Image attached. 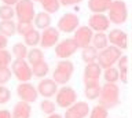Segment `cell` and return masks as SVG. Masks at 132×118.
Instances as JSON below:
<instances>
[{
	"label": "cell",
	"mask_w": 132,
	"mask_h": 118,
	"mask_svg": "<svg viewBox=\"0 0 132 118\" xmlns=\"http://www.w3.org/2000/svg\"><path fill=\"white\" fill-rule=\"evenodd\" d=\"M120 103V88L117 84L105 83L101 88V95H99V104L107 110L116 107Z\"/></svg>",
	"instance_id": "cell-1"
},
{
	"label": "cell",
	"mask_w": 132,
	"mask_h": 118,
	"mask_svg": "<svg viewBox=\"0 0 132 118\" xmlns=\"http://www.w3.org/2000/svg\"><path fill=\"white\" fill-rule=\"evenodd\" d=\"M74 71V65L72 60L69 59H61L56 63L55 70L52 73V80L56 84H62L66 85L69 83V80L72 78V74Z\"/></svg>",
	"instance_id": "cell-2"
},
{
	"label": "cell",
	"mask_w": 132,
	"mask_h": 118,
	"mask_svg": "<svg viewBox=\"0 0 132 118\" xmlns=\"http://www.w3.org/2000/svg\"><path fill=\"white\" fill-rule=\"evenodd\" d=\"M121 56H122L121 55V50L110 44L107 48H105V50H102L101 52H99L98 63L101 65L102 69H109L111 66H114Z\"/></svg>",
	"instance_id": "cell-3"
},
{
	"label": "cell",
	"mask_w": 132,
	"mask_h": 118,
	"mask_svg": "<svg viewBox=\"0 0 132 118\" xmlns=\"http://www.w3.org/2000/svg\"><path fill=\"white\" fill-rule=\"evenodd\" d=\"M15 17L18 22H32L36 17L35 3L32 0H19L15 4Z\"/></svg>",
	"instance_id": "cell-4"
},
{
	"label": "cell",
	"mask_w": 132,
	"mask_h": 118,
	"mask_svg": "<svg viewBox=\"0 0 132 118\" xmlns=\"http://www.w3.org/2000/svg\"><path fill=\"white\" fill-rule=\"evenodd\" d=\"M109 19L116 25H121L128 18V8L124 0H113L109 8Z\"/></svg>",
	"instance_id": "cell-5"
},
{
	"label": "cell",
	"mask_w": 132,
	"mask_h": 118,
	"mask_svg": "<svg viewBox=\"0 0 132 118\" xmlns=\"http://www.w3.org/2000/svg\"><path fill=\"white\" fill-rule=\"evenodd\" d=\"M11 71L21 83H29V80L32 78L33 73L32 67L28 63V60L25 59H15L11 63Z\"/></svg>",
	"instance_id": "cell-6"
},
{
	"label": "cell",
	"mask_w": 132,
	"mask_h": 118,
	"mask_svg": "<svg viewBox=\"0 0 132 118\" xmlns=\"http://www.w3.org/2000/svg\"><path fill=\"white\" fill-rule=\"evenodd\" d=\"M56 104L62 108H69L70 106H73L77 102V93L72 87L63 85L62 88L58 89L56 96H55Z\"/></svg>",
	"instance_id": "cell-7"
},
{
	"label": "cell",
	"mask_w": 132,
	"mask_h": 118,
	"mask_svg": "<svg viewBox=\"0 0 132 118\" xmlns=\"http://www.w3.org/2000/svg\"><path fill=\"white\" fill-rule=\"evenodd\" d=\"M80 28V19L76 14L72 13H66L65 15H62L58 21V30L65 32V33H73Z\"/></svg>",
	"instance_id": "cell-8"
},
{
	"label": "cell",
	"mask_w": 132,
	"mask_h": 118,
	"mask_svg": "<svg viewBox=\"0 0 132 118\" xmlns=\"http://www.w3.org/2000/svg\"><path fill=\"white\" fill-rule=\"evenodd\" d=\"M77 48L78 47L73 39H65L55 46V55L61 59H68L76 54Z\"/></svg>",
	"instance_id": "cell-9"
},
{
	"label": "cell",
	"mask_w": 132,
	"mask_h": 118,
	"mask_svg": "<svg viewBox=\"0 0 132 118\" xmlns=\"http://www.w3.org/2000/svg\"><path fill=\"white\" fill-rule=\"evenodd\" d=\"M16 95L22 102H26V103H33L36 102L37 96H39V92H37V88L30 83H21L16 87Z\"/></svg>",
	"instance_id": "cell-10"
},
{
	"label": "cell",
	"mask_w": 132,
	"mask_h": 118,
	"mask_svg": "<svg viewBox=\"0 0 132 118\" xmlns=\"http://www.w3.org/2000/svg\"><path fill=\"white\" fill-rule=\"evenodd\" d=\"M92 37H94V30L91 29L89 26H80L76 32H74L73 40L76 41L78 48L84 50L85 47L91 46V43H92Z\"/></svg>",
	"instance_id": "cell-11"
},
{
	"label": "cell",
	"mask_w": 132,
	"mask_h": 118,
	"mask_svg": "<svg viewBox=\"0 0 132 118\" xmlns=\"http://www.w3.org/2000/svg\"><path fill=\"white\" fill-rule=\"evenodd\" d=\"M88 26L95 33L96 32H103L105 33L110 28V19L105 14H92L88 19Z\"/></svg>",
	"instance_id": "cell-12"
},
{
	"label": "cell",
	"mask_w": 132,
	"mask_h": 118,
	"mask_svg": "<svg viewBox=\"0 0 132 118\" xmlns=\"http://www.w3.org/2000/svg\"><path fill=\"white\" fill-rule=\"evenodd\" d=\"M91 108L87 102H76L73 106L66 108L63 118H85L89 114Z\"/></svg>",
	"instance_id": "cell-13"
},
{
	"label": "cell",
	"mask_w": 132,
	"mask_h": 118,
	"mask_svg": "<svg viewBox=\"0 0 132 118\" xmlns=\"http://www.w3.org/2000/svg\"><path fill=\"white\" fill-rule=\"evenodd\" d=\"M58 41H59V30H58V28L50 26L43 30L41 40H40V46L43 48H51L52 46L58 44Z\"/></svg>",
	"instance_id": "cell-14"
},
{
	"label": "cell",
	"mask_w": 132,
	"mask_h": 118,
	"mask_svg": "<svg viewBox=\"0 0 132 118\" xmlns=\"http://www.w3.org/2000/svg\"><path fill=\"white\" fill-rule=\"evenodd\" d=\"M107 39L111 46L117 47L120 50H125L128 47V36L121 29H111L110 33L107 34Z\"/></svg>",
	"instance_id": "cell-15"
},
{
	"label": "cell",
	"mask_w": 132,
	"mask_h": 118,
	"mask_svg": "<svg viewBox=\"0 0 132 118\" xmlns=\"http://www.w3.org/2000/svg\"><path fill=\"white\" fill-rule=\"evenodd\" d=\"M37 92H39V95H41L43 97H45V99H48V97L56 95L58 84L52 78H44L39 83V85H37Z\"/></svg>",
	"instance_id": "cell-16"
},
{
	"label": "cell",
	"mask_w": 132,
	"mask_h": 118,
	"mask_svg": "<svg viewBox=\"0 0 132 118\" xmlns=\"http://www.w3.org/2000/svg\"><path fill=\"white\" fill-rule=\"evenodd\" d=\"M30 113H32L30 103H26V102L21 100L14 104L11 117L12 118H30Z\"/></svg>",
	"instance_id": "cell-17"
},
{
	"label": "cell",
	"mask_w": 132,
	"mask_h": 118,
	"mask_svg": "<svg viewBox=\"0 0 132 118\" xmlns=\"http://www.w3.org/2000/svg\"><path fill=\"white\" fill-rule=\"evenodd\" d=\"M113 0H88V8L94 14H102L109 11Z\"/></svg>",
	"instance_id": "cell-18"
},
{
	"label": "cell",
	"mask_w": 132,
	"mask_h": 118,
	"mask_svg": "<svg viewBox=\"0 0 132 118\" xmlns=\"http://www.w3.org/2000/svg\"><path fill=\"white\" fill-rule=\"evenodd\" d=\"M102 74V67L98 62L85 65L84 69V80H96L99 81V77Z\"/></svg>",
	"instance_id": "cell-19"
},
{
	"label": "cell",
	"mask_w": 132,
	"mask_h": 118,
	"mask_svg": "<svg viewBox=\"0 0 132 118\" xmlns=\"http://www.w3.org/2000/svg\"><path fill=\"white\" fill-rule=\"evenodd\" d=\"M98 56H99V51L95 47H92V46L85 47L84 50L81 51V59L84 60L85 65L98 62Z\"/></svg>",
	"instance_id": "cell-20"
},
{
	"label": "cell",
	"mask_w": 132,
	"mask_h": 118,
	"mask_svg": "<svg viewBox=\"0 0 132 118\" xmlns=\"http://www.w3.org/2000/svg\"><path fill=\"white\" fill-rule=\"evenodd\" d=\"M92 47H95L98 51H102L105 48L109 47V39H107V34H105L103 32H96L94 33L92 37Z\"/></svg>",
	"instance_id": "cell-21"
},
{
	"label": "cell",
	"mask_w": 132,
	"mask_h": 118,
	"mask_svg": "<svg viewBox=\"0 0 132 118\" xmlns=\"http://www.w3.org/2000/svg\"><path fill=\"white\" fill-rule=\"evenodd\" d=\"M35 25L36 28H39V29H47L50 28L51 25V15L48 13H45V11H40V13L36 14L35 17Z\"/></svg>",
	"instance_id": "cell-22"
},
{
	"label": "cell",
	"mask_w": 132,
	"mask_h": 118,
	"mask_svg": "<svg viewBox=\"0 0 132 118\" xmlns=\"http://www.w3.org/2000/svg\"><path fill=\"white\" fill-rule=\"evenodd\" d=\"M117 69L120 71V80H121L124 84H127L128 83V56L127 55H122L121 58L118 59Z\"/></svg>",
	"instance_id": "cell-23"
},
{
	"label": "cell",
	"mask_w": 132,
	"mask_h": 118,
	"mask_svg": "<svg viewBox=\"0 0 132 118\" xmlns=\"http://www.w3.org/2000/svg\"><path fill=\"white\" fill-rule=\"evenodd\" d=\"M26 60H28V63L30 65V66H35V65L43 62V60H44L43 51H41L40 48H32V50H29Z\"/></svg>",
	"instance_id": "cell-24"
},
{
	"label": "cell",
	"mask_w": 132,
	"mask_h": 118,
	"mask_svg": "<svg viewBox=\"0 0 132 118\" xmlns=\"http://www.w3.org/2000/svg\"><path fill=\"white\" fill-rule=\"evenodd\" d=\"M16 32V23L12 21H0V34L6 36L8 39L10 36H14Z\"/></svg>",
	"instance_id": "cell-25"
},
{
	"label": "cell",
	"mask_w": 132,
	"mask_h": 118,
	"mask_svg": "<svg viewBox=\"0 0 132 118\" xmlns=\"http://www.w3.org/2000/svg\"><path fill=\"white\" fill-rule=\"evenodd\" d=\"M23 40H25V44H26V46H29V47H36V46H39V44H40L41 34H40L39 30L33 29V30L29 32L28 34L23 36Z\"/></svg>",
	"instance_id": "cell-26"
},
{
	"label": "cell",
	"mask_w": 132,
	"mask_h": 118,
	"mask_svg": "<svg viewBox=\"0 0 132 118\" xmlns=\"http://www.w3.org/2000/svg\"><path fill=\"white\" fill-rule=\"evenodd\" d=\"M50 71V67H48V63L47 62H40L35 65V66H32V73L35 77H39V78H43V77H45L48 74Z\"/></svg>",
	"instance_id": "cell-27"
},
{
	"label": "cell",
	"mask_w": 132,
	"mask_h": 118,
	"mask_svg": "<svg viewBox=\"0 0 132 118\" xmlns=\"http://www.w3.org/2000/svg\"><path fill=\"white\" fill-rule=\"evenodd\" d=\"M103 77H105L106 83H111L116 84L120 80V71L116 66H111L109 69H105V73H103Z\"/></svg>",
	"instance_id": "cell-28"
},
{
	"label": "cell",
	"mask_w": 132,
	"mask_h": 118,
	"mask_svg": "<svg viewBox=\"0 0 132 118\" xmlns=\"http://www.w3.org/2000/svg\"><path fill=\"white\" fill-rule=\"evenodd\" d=\"M40 4L44 8L45 13H48V14L56 13L61 7L59 0H40Z\"/></svg>",
	"instance_id": "cell-29"
},
{
	"label": "cell",
	"mask_w": 132,
	"mask_h": 118,
	"mask_svg": "<svg viewBox=\"0 0 132 118\" xmlns=\"http://www.w3.org/2000/svg\"><path fill=\"white\" fill-rule=\"evenodd\" d=\"M28 47L25 43H15L12 47V54H14L15 59H25L28 56Z\"/></svg>",
	"instance_id": "cell-30"
},
{
	"label": "cell",
	"mask_w": 132,
	"mask_h": 118,
	"mask_svg": "<svg viewBox=\"0 0 132 118\" xmlns=\"http://www.w3.org/2000/svg\"><path fill=\"white\" fill-rule=\"evenodd\" d=\"M89 118H109V110L102 104H96L89 111Z\"/></svg>",
	"instance_id": "cell-31"
},
{
	"label": "cell",
	"mask_w": 132,
	"mask_h": 118,
	"mask_svg": "<svg viewBox=\"0 0 132 118\" xmlns=\"http://www.w3.org/2000/svg\"><path fill=\"white\" fill-rule=\"evenodd\" d=\"M101 85H94V87H85L84 89V95L88 100H96L99 99V95H101Z\"/></svg>",
	"instance_id": "cell-32"
},
{
	"label": "cell",
	"mask_w": 132,
	"mask_h": 118,
	"mask_svg": "<svg viewBox=\"0 0 132 118\" xmlns=\"http://www.w3.org/2000/svg\"><path fill=\"white\" fill-rule=\"evenodd\" d=\"M15 15V10L11 6H0V18L2 21H12V17Z\"/></svg>",
	"instance_id": "cell-33"
},
{
	"label": "cell",
	"mask_w": 132,
	"mask_h": 118,
	"mask_svg": "<svg viewBox=\"0 0 132 118\" xmlns=\"http://www.w3.org/2000/svg\"><path fill=\"white\" fill-rule=\"evenodd\" d=\"M40 108L44 114L51 115V114L55 113V103H54L52 100H50V99H43L40 102Z\"/></svg>",
	"instance_id": "cell-34"
},
{
	"label": "cell",
	"mask_w": 132,
	"mask_h": 118,
	"mask_svg": "<svg viewBox=\"0 0 132 118\" xmlns=\"http://www.w3.org/2000/svg\"><path fill=\"white\" fill-rule=\"evenodd\" d=\"M11 63V54L7 50H0V69L8 67Z\"/></svg>",
	"instance_id": "cell-35"
},
{
	"label": "cell",
	"mask_w": 132,
	"mask_h": 118,
	"mask_svg": "<svg viewBox=\"0 0 132 118\" xmlns=\"http://www.w3.org/2000/svg\"><path fill=\"white\" fill-rule=\"evenodd\" d=\"M30 30H33L32 22H18L16 23V32H18L21 36L28 34Z\"/></svg>",
	"instance_id": "cell-36"
},
{
	"label": "cell",
	"mask_w": 132,
	"mask_h": 118,
	"mask_svg": "<svg viewBox=\"0 0 132 118\" xmlns=\"http://www.w3.org/2000/svg\"><path fill=\"white\" fill-rule=\"evenodd\" d=\"M10 97H11L10 89L6 88V87H3V85H0V104L7 103V102L10 100Z\"/></svg>",
	"instance_id": "cell-37"
},
{
	"label": "cell",
	"mask_w": 132,
	"mask_h": 118,
	"mask_svg": "<svg viewBox=\"0 0 132 118\" xmlns=\"http://www.w3.org/2000/svg\"><path fill=\"white\" fill-rule=\"evenodd\" d=\"M11 78V70L8 67H4V69H0V85L8 83Z\"/></svg>",
	"instance_id": "cell-38"
},
{
	"label": "cell",
	"mask_w": 132,
	"mask_h": 118,
	"mask_svg": "<svg viewBox=\"0 0 132 118\" xmlns=\"http://www.w3.org/2000/svg\"><path fill=\"white\" fill-rule=\"evenodd\" d=\"M82 0H59V3L62 6H73L76 4V3H80Z\"/></svg>",
	"instance_id": "cell-39"
},
{
	"label": "cell",
	"mask_w": 132,
	"mask_h": 118,
	"mask_svg": "<svg viewBox=\"0 0 132 118\" xmlns=\"http://www.w3.org/2000/svg\"><path fill=\"white\" fill-rule=\"evenodd\" d=\"M7 44H8V39L6 36L0 34V50H4V48L7 47Z\"/></svg>",
	"instance_id": "cell-40"
},
{
	"label": "cell",
	"mask_w": 132,
	"mask_h": 118,
	"mask_svg": "<svg viewBox=\"0 0 132 118\" xmlns=\"http://www.w3.org/2000/svg\"><path fill=\"white\" fill-rule=\"evenodd\" d=\"M99 81L96 80H84V87H94V85H98Z\"/></svg>",
	"instance_id": "cell-41"
},
{
	"label": "cell",
	"mask_w": 132,
	"mask_h": 118,
	"mask_svg": "<svg viewBox=\"0 0 132 118\" xmlns=\"http://www.w3.org/2000/svg\"><path fill=\"white\" fill-rule=\"evenodd\" d=\"M0 118H12L8 110H0Z\"/></svg>",
	"instance_id": "cell-42"
},
{
	"label": "cell",
	"mask_w": 132,
	"mask_h": 118,
	"mask_svg": "<svg viewBox=\"0 0 132 118\" xmlns=\"http://www.w3.org/2000/svg\"><path fill=\"white\" fill-rule=\"evenodd\" d=\"M2 2L4 3V4H7V6H12V4H16L19 0H2Z\"/></svg>",
	"instance_id": "cell-43"
},
{
	"label": "cell",
	"mask_w": 132,
	"mask_h": 118,
	"mask_svg": "<svg viewBox=\"0 0 132 118\" xmlns=\"http://www.w3.org/2000/svg\"><path fill=\"white\" fill-rule=\"evenodd\" d=\"M47 118H63L61 115V114H58V113H54V114H51V115H48Z\"/></svg>",
	"instance_id": "cell-44"
},
{
	"label": "cell",
	"mask_w": 132,
	"mask_h": 118,
	"mask_svg": "<svg viewBox=\"0 0 132 118\" xmlns=\"http://www.w3.org/2000/svg\"><path fill=\"white\" fill-rule=\"evenodd\" d=\"M35 2H40V0H35Z\"/></svg>",
	"instance_id": "cell-45"
}]
</instances>
